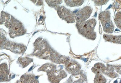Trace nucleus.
Here are the masks:
<instances>
[{"label":"nucleus","mask_w":121,"mask_h":83,"mask_svg":"<svg viewBox=\"0 0 121 83\" xmlns=\"http://www.w3.org/2000/svg\"><path fill=\"white\" fill-rule=\"evenodd\" d=\"M96 24V20L91 19L84 22H77L76 27L80 34L88 39L95 40L97 37L95 31Z\"/></svg>","instance_id":"nucleus-1"},{"label":"nucleus","mask_w":121,"mask_h":83,"mask_svg":"<svg viewBox=\"0 0 121 83\" xmlns=\"http://www.w3.org/2000/svg\"><path fill=\"white\" fill-rule=\"evenodd\" d=\"M99 18L102 24L103 31L105 33H112L114 30V26L111 19V13L105 11L99 14Z\"/></svg>","instance_id":"nucleus-2"},{"label":"nucleus","mask_w":121,"mask_h":83,"mask_svg":"<svg viewBox=\"0 0 121 83\" xmlns=\"http://www.w3.org/2000/svg\"><path fill=\"white\" fill-rule=\"evenodd\" d=\"M93 9L89 6H86L79 11L76 14L75 19L77 22L85 21L90 17Z\"/></svg>","instance_id":"nucleus-3"},{"label":"nucleus","mask_w":121,"mask_h":83,"mask_svg":"<svg viewBox=\"0 0 121 83\" xmlns=\"http://www.w3.org/2000/svg\"><path fill=\"white\" fill-rule=\"evenodd\" d=\"M58 12L60 17L68 23H72L75 22L76 14L73 12L62 6L59 8Z\"/></svg>","instance_id":"nucleus-4"},{"label":"nucleus","mask_w":121,"mask_h":83,"mask_svg":"<svg viewBox=\"0 0 121 83\" xmlns=\"http://www.w3.org/2000/svg\"><path fill=\"white\" fill-rule=\"evenodd\" d=\"M103 37L107 41L121 44V35L114 36L105 34L104 35Z\"/></svg>","instance_id":"nucleus-5"},{"label":"nucleus","mask_w":121,"mask_h":83,"mask_svg":"<svg viewBox=\"0 0 121 83\" xmlns=\"http://www.w3.org/2000/svg\"><path fill=\"white\" fill-rule=\"evenodd\" d=\"M80 66L78 63L74 61H71L68 63L66 66V68L70 71H75L80 69Z\"/></svg>","instance_id":"nucleus-6"},{"label":"nucleus","mask_w":121,"mask_h":83,"mask_svg":"<svg viewBox=\"0 0 121 83\" xmlns=\"http://www.w3.org/2000/svg\"><path fill=\"white\" fill-rule=\"evenodd\" d=\"M67 5L70 7H77L79 6L82 5L84 0H65Z\"/></svg>","instance_id":"nucleus-7"},{"label":"nucleus","mask_w":121,"mask_h":83,"mask_svg":"<svg viewBox=\"0 0 121 83\" xmlns=\"http://www.w3.org/2000/svg\"><path fill=\"white\" fill-rule=\"evenodd\" d=\"M114 20L117 26L121 30V11L117 13Z\"/></svg>","instance_id":"nucleus-8"},{"label":"nucleus","mask_w":121,"mask_h":83,"mask_svg":"<svg viewBox=\"0 0 121 83\" xmlns=\"http://www.w3.org/2000/svg\"><path fill=\"white\" fill-rule=\"evenodd\" d=\"M96 5L98 6H102L104 5L109 0H94Z\"/></svg>","instance_id":"nucleus-9"},{"label":"nucleus","mask_w":121,"mask_h":83,"mask_svg":"<svg viewBox=\"0 0 121 83\" xmlns=\"http://www.w3.org/2000/svg\"><path fill=\"white\" fill-rule=\"evenodd\" d=\"M103 79L102 76H98L96 78V81L97 83H103L104 81Z\"/></svg>","instance_id":"nucleus-10"}]
</instances>
